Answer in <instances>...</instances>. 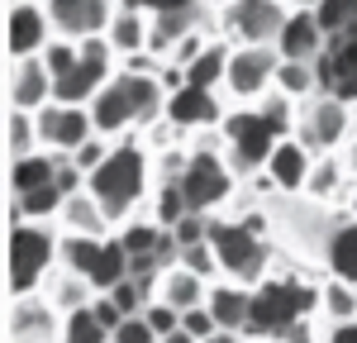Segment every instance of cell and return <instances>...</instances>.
<instances>
[{"label": "cell", "mask_w": 357, "mask_h": 343, "mask_svg": "<svg viewBox=\"0 0 357 343\" xmlns=\"http://www.w3.org/2000/svg\"><path fill=\"white\" fill-rule=\"evenodd\" d=\"M148 33H153V15H148V10H114L110 29H105L114 57L119 53H129V57L148 53Z\"/></svg>", "instance_id": "obj_21"}, {"label": "cell", "mask_w": 357, "mask_h": 343, "mask_svg": "<svg viewBox=\"0 0 357 343\" xmlns=\"http://www.w3.org/2000/svg\"><path fill=\"white\" fill-rule=\"evenodd\" d=\"M48 10L43 5H33V0H15L10 5V24H5V43H10V62H20V57H43L48 48Z\"/></svg>", "instance_id": "obj_12"}, {"label": "cell", "mask_w": 357, "mask_h": 343, "mask_svg": "<svg viewBox=\"0 0 357 343\" xmlns=\"http://www.w3.org/2000/svg\"><path fill=\"white\" fill-rule=\"evenodd\" d=\"M229 57H234L229 43H210V48L186 67V86H191V91H215V86L229 77Z\"/></svg>", "instance_id": "obj_25"}, {"label": "cell", "mask_w": 357, "mask_h": 343, "mask_svg": "<svg viewBox=\"0 0 357 343\" xmlns=\"http://www.w3.org/2000/svg\"><path fill=\"white\" fill-rule=\"evenodd\" d=\"M105 248V238H86V234H62L57 238V262H62V272H77L91 282V267H96V257Z\"/></svg>", "instance_id": "obj_26"}, {"label": "cell", "mask_w": 357, "mask_h": 343, "mask_svg": "<svg viewBox=\"0 0 357 343\" xmlns=\"http://www.w3.org/2000/svg\"><path fill=\"white\" fill-rule=\"evenodd\" d=\"M310 172H314V162H310V148L301 139H281L276 153L267 158V181H272L276 191H305Z\"/></svg>", "instance_id": "obj_16"}, {"label": "cell", "mask_w": 357, "mask_h": 343, "mask_svg": "<svg viewBox=\"0 0 357 343\" xmlns=\"http://www.w3.org/2000/svg\"><path fill=\"white\" fill-rule=\"evenodd\" d=\"M43 105H53V72L43 67V57L10 62V110L38 114Z\"/></svg>", "instance_id": "obj_13"}, {"label": "cell", "mask_w": 357, "mask_h": 343, "mask_svg": "<svg viewBox=\"0 0 357 343\" xmlns=\"http://www.w3.org/2000/svg\"><path fill=\"white\" fill-rule=\"evenodd\" d=\"M210 243H215V257H220V272L234 286H248V291L262 286L272 248L262 243V234L252 224H220V220H210Z\"/></svg>", "instance_id": "obj_3"}, {"label": "cell", "mask_w": 357, "mask_h": 343, "mask_svg": "<svg viewBox=\"0 0 357 343\" xmlns=\"http://www.w3.org/2000/svg\"><path fill=\"white\" fill-rule=\"evenodd\" d=\"M210 286L215 282L195 277V272H186V267H167L162 282H158V300L172 305L176 314H186V310H200V305L210 300Z\"/></svg>", "instance_id": "obj_18"}, {"label": "cell", "mask_w": 357, "mask_h": 343, "mask_svg": "<svg viewBox=\"0 0 357 343\" xmlns=\"http://www.w3.org/2000/svg\"><path fill=\"white\" fill-rule=\"evenodd\" d=\"M276 67H281L276 48H234L224 86L238 100H257V96H267V86H276Z\"/></svg>", "instance_id": "obj_10"}, {"label": "cell", "mask_w": 357, "mask_h": 343, "mask_svg": "<svg viewBox=\"0 0 357 343\" xmlns=\"http://www.w3.org/2000/svg\"><path fill=\"white\" fill-rule=\"evenodd\" d=\"M181 329H186V334H191V339H210V334H215V329H220V324H215V314L205 310V305H200V310H186L181 314Z\"/></svg>", "instance_id": "obj_41"}, {"label": "cell", "mask_w": 357, "mask_h": 343, "mask_svg": "<svg viewBox=\"0 0 357 343\" xmlns=\"http://www.w3.org/2000/svg\"><path fill=\"white\" fill-rule=\"evenodd\" d=\"M91 310H96V319H100V324H105V329H119V324H124V310H119V305H114L110 296H96V305H91Z\"/></svg>", "instance_id": "obj_42"}, {"label": "cell", "mask_w": 357, "mask_h": 343, "mask_svg": "<svg viewBox=\"0 0 357 343\" xmlns=\"http://www.w3.org/2000/svg\"><path fill=\"white\" fill-rule=\"evenodd\" d=\"M33 124H38V143L62 153V158H72L82 143L96 139V119H91L86 105H57L53 100V105H43L33 114Z\"/></svg>", "instance_id": "obj_7"}, {"label": "cell", "mask_w": 357, "mask_h": 343, "mask_svg": "<svg viewBox=\"0 0 357 343\" xmlns=\"http://www.w3.org/2000/svg\"><path fill=\"white\" fill-rule=\"evenodd\" d=\"M205 343H243V334H229V329H215Z\"/></svg>", "instance_id": "obj_46"}, {"label": "cell", "mask_w": 357, "mask_h": 343, "mask_svg": "<svg viewBox=\"0 0 357 343\" xmlns=\"http://www.w3.org/2000/svg\"><path fill=\"white\" fill-rule=\"evenodd\" d=\"M43 67L53 72V86L62 77H72L77 67H82V43H67V38H53L48 48H43Z\"/></svg>", "instance_id": "obj_33"}, {"label": "cell", "mask_w": 357, "mask_h": 343, "mask_svg": "<svg viewBox=\"0 0 357 343\" xmlns=\"http://www.w3.org/2000/svg\"><path fill=\"white\" fill-rule=\"evenodd\" d=\"M324 48H329V38H324L319 20H314V10H291V24L281 33L276 53L286 57V62H319Z\"/></svg>", "instance_id": "obj_15"}, {"label": "cell", "mask_w": 357, "mask_h": 343, "mask_svg": "<svg viewBox=\"0 0 357 343\" xmlns=\"http://www.w3.org/2000/svg\"><path fill=\"white\" fill-rule=\"evenodd\" d=\"M224 119H229V114L220 110L215 91H191V86H181V91L167 96V124H172V129H205V124H224Z\"/></svg>", "instance_id": "obj_14"}, {"label": "cell", "mask_w": 357, "mask_h": 343, "mask_svg": "<svg viewBox=\"0 0 357 343\" xmlns=\"http://www.w3.org/2000/svg\"><path fill=\"white\" fill-rule=\"evenodd\" d=\"M353 220H357V200H353Z\"/></svg>", "instance_id": "obj_49"}, {"label": "cell", "mask_w": 357, "mask_h": 343, "mask_svg": "<svg viewBox=\"0 0 357 343\" xmlns=\"http://www.w3.org/2000/svg\"><path fill=\"white\" fill-rule=\"evenodd\" d=\"M86 191L100 200V210L110 215V224L124 220L138 200H143V191H148V153H143L138 143H114L105 167L86 181Z\"/></svg>", "instance_id": "obj_1"}, {"label": "cell", "mask_w": 357, "mask_h": 343, "mask_svg": "<svg viewBox=\"0 0 357 343\" xmlns=\"http://www.w3.org/2000/svg\"><path fill=\"white\" fill-rule=\"evenodd\" d=\"M53 29L67 38V43H86V38H100L114 20V0H48L43 5Z\"/></svg>", "instance_id": "obj_9"}, {"label": "cell", "mask_w": 357, "mask_h": 343, "mask_svg": "<svg viewBox=\"0 0 357 343\" xmlns=\"http://www.w3.org/2000/svg\"><path fill=\"white\" fill-rule=\"evenodd\" d=\"M353 324H357V319H353Z\"/></svg>", "instance_id": "obj_50"}, {"label": "cell", "mask_w": 357, "mask_h": 343, "mask_svg": "<svg viewBox=\"0 0 357 343\" xmlns=\"http://www.w3.org/2000/svg\"><path fill=\"white\" fill-rule=\"evenodd\" d=\"M324 257H329L333 277L357 286V220H343L324 234Z\"/></svg>", "instance_id": "obj_22"}, {"label": "cell", "mask_w": 357, "mask_h": 343, "mask_svg": "<svg viewBox=\"0 0 357 343\" xmlns=\"http://www.w3.org/2000/svg\"><path fill=\"white\" fill-rule=\"evenodd\" d=\"M162 343H200V339H191V334H186V329H176V334H167Z\"/></svg>", "instance_id": "obj_47"}, {"label": "cell", "mask_w": 357, "mask_h": 343, "mask_svg": "<svg viewBox=\"0 0 357 343\" xmlns=\"http://www.w3.org/2000/svg\"><path fill=\"white\" fill-rule=\"evenodd\" d=\"M62 224L67 234H86V238H105V229H110V215L100 210V200L82 191V196H67L62 205Z\"/></svg>", "instance_id": "obj_23"}, {"label": "cell", "mask_w": 357, "mask_h": 343, "mask_svg": "<svg viewBox=\"0 0 357 343\" xmlns=\"http://www.w3.org/2000/svg\"><path fill=\"white\" fill-rule=\"evenodd\" d=\"M186 5H195V0H143V10H148V15H167V10H186Z\"/></svg>", "instance_id": "obj_44"}, {"label": "cell", "mask_w": 357, "mask_h": 343, "mask_svg": "<svg viewBox=\"0 0 357 343\" xmlns=\"http://www.w3.org/2000/svg\"><path fill=\"white\" fill-rule=\"evenodd\" d=\"M176 186H181V196H186V210L210 220V210H215V205H224V200H229V191H234V167L224 162L220 153L195 148Z\"/></svg>", "instance_id": "obj_6"}, {"label": "cell", "mask_w": 357, "mask_h": 343, "mask_svg": "<svg viewBox=\"0 0 357 343\" xmlns=\"http://www.w3.org/2000/svg\"><path fill=\"white\" fill-rule=\"evenodd\" d=\"M15 200H20V210H24L29 224H38V220H48V215H62V205H67V196L57 191V181H53V186H43V191L15 196Z\"/></svg>", "instance_id": "obj_32"}, {"label": "cell", "mask_w": 357, "mask_h": 343, "mask_svg": "<svg viewBox=\"0 0 357 343\" xmlns=\"http://www.w3.org/2000/svg\"><path fill=\"white\" fill-rule=\"evenodd\" d=\"M319 305L329 314L333 324H353L357 319V286L343 282V277H329V282L319 286Z\"/></svg>", "instance_id": "obj_28"}, {"label": "cell", "mask_w": 357, "mask_h": 343, "mask_svg": "<svg viewBox=\"0 0 357 343\" xmlns=\"http://www.w3.org/2000/svg\"><path fill=\"white\" fill-rule=\"evenodd\" d=\"M10 343H53V305L48 300H15L10 310Z\"/></svg>", "instance_id": "obj_20"}, {"label": "cell", "mask_w": 357, "mask_h": 343, "mask_svg": "<svg viewBox=\"0 0 357 343\" xmlns=\"http://www.w3.org/2000/svg\"><path fill=\"white\" fill-rule=\"evenodd\" d=\"M314 86H319V67H314V62H286V57H281V67H276V91H281L286 100H305Z\"/></svg>", "instance_id": "obj_29"}, {"label": "cell", "mask_w": 357, "mask_h": 343, "mask_svg": "<svg viewBox=\"0 0 357 343\" xmlns=\"http://www.w3.org/2000/svg\"><path fill=\"white\" fill-rule=\"evenodd\" d=\"M143 319H148V329H153L158 339H167V334H176V329H181V314L172 310V305H162V300H153V305L143 310Z\"/></svg>", "instance_id": "obj_38"}, {"label": "cell", "mask_w": 357, "mask_h": 343, "mask_svg": "<svg viewBox=\"0 0 357 343\" xmlns=\"http://www.w3.org/2000/svg\"><path fill=\"white\" fill-rule=\"evenodd\" d=\"M220 24L229 38H238V48H276L291 24V10L286 0H229Z\"/></svg>", "instance_id": "obj_4"}, {"label": "cell", "mask_w": 357, "mask_h": 343, "mask_svg": "<svg viewBox=\"0 0 357 343\" xmlns=\"http://www.w3.org/2000/svg\"><path fill=\"white\" fill-rule=\"evenodd\" d=\"M176 267H186V272H195V277H205V282H215V277H224V272H220V257H215V243H191V248H181V257H176Z\"/></svg>", "instance_id": "obj_36"}, {"label": "cell", "mask_w": 357, "mask_h": 343, "mask_svg": "<svg viewBox=\"0 0 357 343\" xmlns=\"http://www.w3.org/2000/svg\"><path fill=\"white\" fill-rule=\"evenodd\" d=\"M262 119H267V124H272L276 134H281V139H286V129H291V100H286V96H281V91H272V100H267V105H262Z\"/></svg>", "instance_id": "obj_39"}, {"label": "cell", "mask_w": 357, "mask_h": 343, "mask_svg": "<svg viewBox=\"0 0 357 343\" xmlns=\"http://www.w3.org/2000/svg\"><path fill=\"white\" fill-rule=\"evenodd\" d=\"M62 343H114V334L96 319V310L86 305L77 314H62Z\"/></svg>", "instance_id": "obj_30"}, {"label": "cell", "mask_w": 357, "mask_h": 343, "mask_svg": "<svg viewBox=\"0 0 357 343\" xmlns=\"http://www.w3.org/2000/svg\"><path fill=\"white\" fill-rule=\"evenodd\" d=\"M276 343H314V319H296Z\"/></svg>", "instance_id": "obj_43"}, {"label": "cell", "mask_w": 357, "mask_h": 343, "mask_svg": "<svg viewBox=\"0 0 357 343\" xmlns=\"http://www.w3.org/2000/svg\"><path fill=\"white\" fill-rule=\"evenodd\" d=\"M291 10H319V0H286Z\"/></svg>", "instance_id": "obj_48"}, {"label": "cell", "mask_w": 357, "mask_h": 343, "mask_svg": "<svg viewBox=\"0 0 357 343\" xmlns=\"http://www.w3.org/2000/svg\"><path fill=\"white\" fill-rule=\"evenodd\" d=\"M301 129H305L301 143L310 153H329V148H338L343 134L353 129V105L338 100V96H319V100L310 105V114L301 119Z\"/></svg>", "instance_id": "obj_11"}, {"label": "cell", "mask_w": 357, "mask_h": 343, "mask_svg": "<svg viewBox=\"0 0 357 343\" xmlns=\"http://www.w3.org/2000/svg\"><path fill=\"white\" fill-rule=\"evenodd\" d=\"M53 181H57V158H48V153H33V158L10 162V191H15V196L43 191V186H53Z\"/></svg>", "instance_id": "obj_24"}, {"label": "cell", "mask_w": 357, "mask_h": 343, "mask_svg": "<svg viewBox=\"0 0 357 343\" xmlns=\"http://www.w3.org/2000/svg\"><path fill=\"white\" fill-rule=\"evenodd\" d=\"M224 143L234 148V162H243V172H248V167H267V158L276 153L281 134L257 110H238L224 119Z\"/></svg>", "instance_id": "obj_8"}, {"label": "cell", "mask_w": 357, "mask_h": 343, "mask_svg": "<svg viewBox=\"0 0 357 343\" xmlns=\"http://www.w3.org/2000/svg\"><path fill=\"white\" fill-rule=\"evenodd\" d=\"M48 305H53L57 314H77V310H86V305H96V286L86 282V277H77V272H62V277L48 286Z\"/></svg>", "instance_id": "obj_27"}, {"label": "cell", "mask_w": 357, "mask_h": 343, "mask_svg": "<svg viewBox=\"0 0 357 343\" xmlns=\"http://www.w3.org/2000/svg\"><path fill=\"white\" fill-rule=\"evenodd\" d=\"M57 257V238L38 224L10 229V296L15 300H29L38 286H43V272L53 267Z\"/></svg>", "instance_id": "obj_5"}, {"label": "cell", "mask_w": 357, "mask_h": 343, "mask_svg": "<svg viewBox=\"0 0 357 343\" xmlns=\"http://www.w3.org/2000/svg\"><path fill=\"white\" fill-rule=\"evenodd\" d=\"M338 181H343V167H338L333 158H324L319 167L310 172V186H305V191H310V196H333V191H338Z\"/></svg>", "instance_id": "obj_37"}, {"label": "cell", "mask_w": 357, "mask_h": 343, "mask_svg": "<svg viewBox=\"0 0 357 343\" xmlns=\"http://www.w3.org/2000/svg\"><path fill=\"white\" fill-rule=\"evenodd\" d=\"M319 305V291L301 282H262L252 291V310H248V334L252 339H281L296 319H310Z\"/></svg>", "instance_id": "obj_2"}, {"label": "cell", "mask_w": 357, "mask_h": 343, "mask_svg": "<svg viewBox=\"0 0 357 343\" xmlns=\"http://www.w3.org/2000/svg\"><path fill=\"white\" fill-rule=\"evenodd\" d=\"M162 234H167V229H158L153 220H143V224L124 229V234H119V243H124V253H129V257H153L158 248H162Z\"/></svg>", "instance_id": "obj_35"}, {"label": "cell", "mask_w": 357, "mask_h": 343, "mask_svg": "<svg viewBox=\"0 0 357 343\" xmlns=\"http://www.w3.org/2000/svg\"><path fill=\"white\" fill-rule=\"evenodd\" d=\"M205 310L215 314V324L229 329V334H248V310H252V291L234 282H215L210 286V300Z\"/></svg>", "instance_id": "obj_19"}, {"label": "cell", "mask_w": 357, "mask_h": 343, "mask_svg": "<svg viewBox=\"0 0 357 343\" xmlns=\"http://www.w3.org/2000/svg\"><path fill=\"white\" fill-rule=\"evenodd\" d=\"M91 119H96V134H105V139H114V134H124L129 124H134V100H129V86H124V77H114L96 100H91Z\"/></svg>", "instance_id": "obj_17"}, {"label": "cell", "mask_w": 357, "mask_h": 343, "mask_svg": "<svg viewBox=\"0 0 357 343\" xmlns=\"http://www.w3.org/2000/svg\"><path fill=\"white\" fill-rule=\"evenodd\" d=\"M329 343H357V324H333Z\"/></svg>", "instance_id": "obj_45"}, {"label": "cell", "mask_w": 357, "mask_h": 343, "mask_svg": "<svg viewBox=\"0 0 357 343\" xmlns=\"http://www.w3.org/2000/svg\"><path fill=\"white\" fill-rule=\"evenodd\" d=\"M43 143H38V124H33V114L24 110H10V158L20 162V158H33Z\"/></svg>", "instance_id": "obj_31"}, {"label": "cell", "mask_w": 357, "mask_h": 343, "mask_svg": "<svg viewBox=\"0 0 357 343\" xmlns=\"http://www.w3.org/2000/svg\"><path fill=\"white\" fill-rule=\"evenodd\" d=\"M114 343H162V339L148 329V319H143V314H134V319H124V324L114 329Z\"/></svg>", "instance_id": "obj_40"}, {"label": "cell", "mask_w": 357, "mask_h": 343, "mask_svg": "<svg viewBox=\"0 0 357 343\" xmlns=\"http://www.w3.org/2000/svg\"><path fill=\"white\" fill-rule=\"evenodd\" d=\"M186 215H191V210H186L181 186H176V181H167L162 191H158V205H153V224H158V229H176Z\"/></svg>", "instance_id": "obj_34"}]
</instances>
